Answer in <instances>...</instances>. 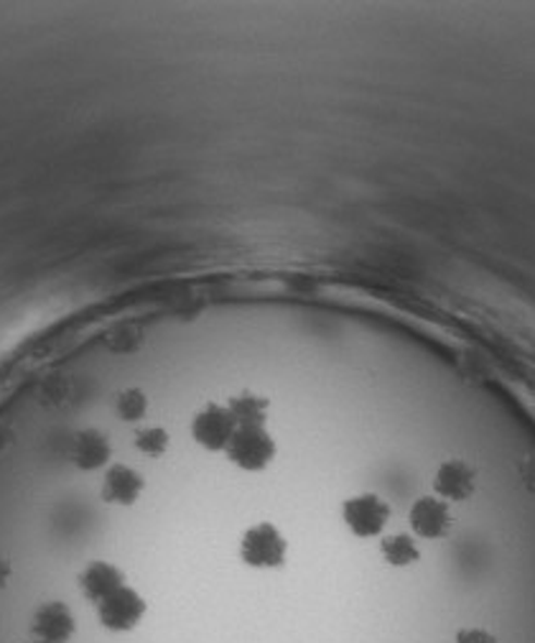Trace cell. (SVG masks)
Here are the masks:
<instances>
[{"instance_id": "cell-1", "label": "cell", "mask_w": 535, "mask_h": 643, "mask_svg": "<svg viewBox=\"0 0 535 643\" xmlns=\"http://www.w3.org/2000/svg\"><path fill=\"white\" fill-rule=\"evenodd\" d=\"M278 445L266 424H238L224 458L245 473H260L276 460Z\"/></svg>"}, {"instance_id": "cell-2", "label": "cell", "mask_w": 535, "mask_h": 643, "mask_svg": "<svg viewBox=\"0 0 535 643\" xmlns=\"http://www.w3.org/2000/svg\"><path fill=\"white\" fill-rule=\"evenodd\" d=\"M289 557V542L270 521L251 526L240 539V562L253 570H281Z\"/></svg>"}, {"instance_id": "cell-3", "label": "cell", "mask_w": 535, "mask_h": 643, "mask_svg": "<svg viewBox=\"0 0 535 643\" xmlns=\"http://www.w3.org/2000/svg\"><path fill=\"white\" fill-rule=\"evenodd\" d=\"M393 519V508L388 506L386 498L375 493H360V496L346 498L342 504V521L346 531L357 539H375L388 529Z\"/></svg>"}, {"instance_id": "cell-4", "label": "cell", "mask_w": 535, "mask_h": 643, "mask_svg": "<svg viewBox=\"0 0 535 643\" xmlns=\"http://www.w3.org/2000/svg\"><path fill=\"white\" fill-rule=\"evenodd\" d=\"M238 429V418L232 416L230 407L222 403H207L205 409L194 416L192 437L207 452H224L228 450L232 435Z\"/></svg>"}, {"instance_id": "cell-5", "label": "cell", "mask_w": 535, "mask_h": 643, "mask_svg": "<svg viewBox=\"0 0 535 643\" xmlns=\"http://www.w3.org/2000/svg\"><path fill=\"white\" fill-rule=\"evenodd\" d=\"M409 523H411V531L418 536V539L439 542V539H447V536L451 534L457 519H454V511H451L449 500H443L439 496H424L411 506Z\"/></svg>"}, {"instance_id": "cell-6", "label": "cell", "mask_w": 535, "mask_h": 643, "mask_svg": "<svg viewBox=\"0 0 535 643\" xmlns=\"http://www.w3.org/2000/svg\"><path fill=\"white\" fill-rule=\"evenodd\" d=\"M477 488V473L462 460H447L436 468L434 475V496H439L449 504L466 500Z\"/></svg>"}, {"instance_id": "cell-7", "label": "cell", "mask_w": 535, "mask_h": 643, "mask_svg": "<svg viewBox=\"0 0 535 643\" xmlns=\"http://www.w3.org/2000/svg\"><path fill=\"white\" fill-rule=\"evenodd\" d=\"M141 490H143L141 475L127 465H115L108 473V477H105L102 498L112 500V504H133V500H138Z\"/></svg>"}, {"instance_id": "cell-8", "label": "cell", "mask_w": 535, "mask_h": 643, "mask_svg": "<svg viewBox=\"0 0 535 643\" xmlns=\"http://www.w3.org/2000/svg\"><path fill=\"white\" fill-rule=\"evenodd\" d=\"M380 555L390 567H401L403 570V567H411V565L418 562L421 547H418V542L409 534H393V536H386V539L380 542Z\"/></svg>"}, {"instance_id": "cell-9", "label": "cell", "mask_w": 535, "mask_h": 643, "mask_svg": "<svg viewBox=\"0 0 535 643\" xmlns=\"http://www.w3.org/2000/svg\"><path fill=\"white\" fill-rule=\"evenodd\" d=\"M228 407L232 411V416L238 418V424H266L268 422V409L270 403L268 399L255 393H240L232 396L228 401Z\"/></svg>"}, {"instance_id": "cell-10", "label": "cell", "mask_w": 535, "mask_h": 643, "mask_svg": "<svg viewBox=\"0 0 535 643\" xmlns=\"http://www.w3.org/2000/svg\"><path fill=\"white\" fill-rule=\"evenodd\" d=\"M135 447L148 458H158V454L166 452L169 447V435L161 429V426H148V429H141L135 435Z\"/></svg>"}, {"instance_id": "cell-11", "label": "cell", "mask_w": 535, "mask_h": 643, "mask_svg": "<svg viewBox=\"0 0 535 643\" xmlns=\"http://www.w3.org/2000/svg\"><path fill=\"white\" fill-rule=\"evenodd\" d=\"M148 401L138 388H127V391L120 393L118 399V414L125 418V422H138V418L146 416Z\"/></svg>"}, {"instance_id": "cell-12", "label": "cell", "mask_w": 535, "mask_h": 643, "mask_svg": "<svg viewBox=\"0 0 535 643\" xmlns=\"http://www.w3.org/2000/svg\"><path fill=\"white\" fill-rule=\"evenodd\" d=\"M457 643H497V639L485 628H464L457 633Z\"/></svg>"}]
</instances>
